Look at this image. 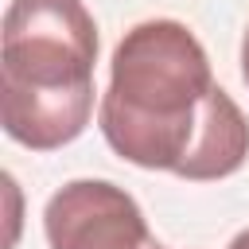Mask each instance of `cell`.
Here are the masks:
<instances>
[{
    "label": "cell",
    "instance_id": "obj_1",
    "mask_svg": "<svg viewBox=\"0 0 249 249\" xmlns=\"http://www.w3.org/2000/svg\"><path fill=\"white\" fill-rule=\"evenodd\" d=\"M109 148L148 171L226 179L249 156V121L214 82L202 43L179 19H144L113 51L97 105Z\"/></svg>",
    "mask_w": 249,
    "mask_h": 249
},
{
    "label": "cell",
    "instance_id": "obj_5",
    "mask_svg": "<svg viewBox=\"0 0 249 249\" xmlns=\"http://www.w3.org/2000/svg\"><path fill=\"white\" fill-rule=\"evenodd\" d=\"M230 249H249V230H241V233L230 241Z\"/></svg>",
    "mask_w": 249,
    "mask_h": 249
},
{
    "label": "cell",
    "instance_id": "obj_6",
    "mask_svg": "<svg viewBox=\"0 0 249 249\" xmlns=\"http://www.w3.org/2000/svg\"><path fill=\"white\" fill-rule=\"evenodd\" d=\"M148 249H163V245H156V241H152V245H148Z\"/></svg>",
    "mask_w": 249,
    "mask_h": 249
},
{
    "label": "cell",
    "instance_id": "obj_4",
    "mask_svg": "<svg viewBox=\"0 0 249 249\" xmlns=\"http://www.w3.org/2000/svg\"><path fill=\"white\" fill-rule=\"evenodd\" d=\"M241 74H245V86H249V31L241 39Z\"/></svg>",
    "mask_w": 249,
    "mask_h": 249
},
{
    "label": "cell",
    "instance_id": "obj_2",
    "mask_svg": "<svg viewBox=\"0 0 249 249\" xmlns=\"http://www.w3.org/2000/svg\"><path fill=\"white\" fill-rule=\"evenodd\" d=\"M97 23L82 0H12L0 27L4 93H93Z\"/></svg>",
    "mask_w": 249,
    "mask_h": 249
},
{
    "label": "cell",
    "instance_id": "obj_3",
    "mask_svg": "<svg viewBox=\"0 0 249 249\" xmlns=\"http://www.w3.org/2000/svg\"><path fill=\"white\" fill-rule=\"evenodd\" d=\"M51 249H148L152 233L136 198L109 179H74L43 210Z\"/></svg>",
    "mask_w": 249,
    "mask_h": 249
}]
</instances>
